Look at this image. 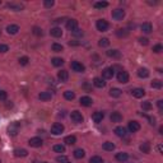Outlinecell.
Masks as SVG:
<instances>
[{
    "label": "cell",
    "mask_w": 163,
    "mask_h": 163,
    "mask_svg": "<svg viewBox=\"0 0 163 163\" xmlns=\"http://www.w3.org/2000/svg\"><path fill=\"white\" fill-rule=\"evenodd\" d=\"M110 96L117 98V97L121 96V89H118V88H111V91H110Z\"/></svg>",
    "instance_id": "29"
},
{
    "label": "cell",
    "mask_w": 163,
    "mask_h": 163,
    "mask_svg": "<svg viewBox=\"0 0 163 163\" xmlns=\"http://www.w3.org/2000/svg\"><path fill=\"white\" fill-rule=\"evenodd\" d=\"M50 34H51L52 37H61L63 36V31H61V28H59V27H54V28H51V31H50Z\"/></svg>",
    "instance_id": "17"
},
{
    "label": "cell",
    "mask_w": 163,
    "mask_h": 163,
    "mask_svg": "<svg viewBox=\"0 0 163 163\" xmlns=\"http://www.w3.org/2000/svg\"><path fill=\"white\" fill-rule=\"evenodd\" d=\"M72 33L74 34V36H83V32H82V29H79V28H76L75 31H73Z\"/></svg>",
    "instance_id": "49"
},
{
    "label": "cell",
    "mask_w": 163,
    "mask_h": 163,
    "mask_svg": "<svg viewBox=\"0 0 163 163\" xmlns=\"http://www.w3.org/2000/svg\"><path fill=\"white\" fill-rule=\"evenodd\" d=\"M93 84L96 85L97 88H103L106 85V82L103 80L102 78H94L93 79Z\"/></svg>",
    "instance_id": "22"
},
{
    "label": "cell",
    "mask_w": 163,
    "mask_h": 163,
    "mask_svg": "<svg viewBox=\"0 0 163 163\" xmlns=\"http://www.w3.org/2000/svg\"><path fill=\"white\" fill-rule=\"evenodd\" d=\"M96 27H97V29H98V31H101V32H106V31L108 29L110 24H108L107 20H105V19H99V20H97Z\"/></svg>",
    "instance_id": "2"
},
{
    "label": "cell",
    "mask_w": 163,
    "mask_h": 163,
    "mask_svg": "<svg viewBox=\"0 0 163 163\" xmlns=\"http://www.w3.org/2000/svg\"><path fill=\"white\" fill-rule=\"evenodd\" d=\"M5 99H7V92L0 91V101H5Z\"/></svg>",
    "instance_id": "48"
},
{
    "label": "cell",
    "mask_w": 163,
    "mask_h": 163,
    "mask_svg": "<svg viewBox=\"0 0 163 163\" xmlns=\"http://www.w3.org/2000/svg\"><path fill=\"white\" fill-rule=\"evenodd\" d=\"M140 28H141V31H143L144 33H150V32L153 31V27H152L150 23H143Z\"/></svg>",
    "instance_id": "24"
},
{
    "label": "cell",
    "mask_w": 163,
    "mask_h": 163,
    "mask_svg": "<svg viewBox=\"0 0 163 163\" xmlns=\"http://www.w3.org/2000/svg\"><path fill=\"white\" fill-rule=\"evenodd\" d=\"M66 163H70V162H66Z\"/></svg>",
    "instance_id": "55"
},
{
    "label": "cell",
    "mask_w": 163,
    "mask_h": 163,
    "mask_svg": "<svg viewBox=\"0 0 163 163\" xmlns=\"http://www.w3.org/2000/svg\"><path fill=\"white\" fill-rule=\"evenodd\" d=\"M0 5H1V0H0Z\"/></svg>",
    "instance_id": "53"
},
{
    "label": "cell",
    "mask_w": 163,
    "mask_h": 163,
    "mask_svg": "<svg viewBox=\"0 0 163 163\" xmlns=\"http://www.w3.org/2000/svg\"><path fill=\"white\" fill-rule=\"evenodd\" d=\"M117 80L120 83H122V84H125V83L129 82V73L125 72V70H121V72H118L117 74Z\"/></svg>",
    "instance_id": "3"
},
{
    "label": "cell",
    "mask_w": 163,
    "mask_h": 163,
    "mask_svg": "<svg viewBox=\"0 0 163 163\" xmlns=\"http://www.w3.org/2000/svg\"><path fill=\"white\" fill-rule=\"evenodd\" d=\"M14 156L16 157H27L28 152L26 149H16L14 150Z\"/></svg>",
    "instance_id": "28"
},
{
    "label": "cell",
    "mask_w": 163,
    "mask_h": 163,
    "mask_svg": "<svg viewBox=\"0 0 163 163\" xmlns=\"http://www.w3.org/2000/svg\"><path fill=\"white\" fill-rule=\"evenodd\" d=\"M127 158H129V154H127V153L121 152V153H117L116 154V159H117L118 162H126Z\"/></svg>",
    "instance_id": "23"
},
{
    "label": "cell",
    "mask_w": 163,
    "mask_h": 163,
    "mask_svg": "<svg viewBox=\"0 0 163 163\" xmlns=\"http://www.w3.org/2000/svg\"><path fill=\"white\" fill-rule=\"evenodd\" d=\"M131 94L135 97V98H141V97L145 94V91L143 88H135V89L131 91Z\"/></svg>",
    "instance_id": "13"
},
{
    "label": "cell",
    "mask_w": 163,
    "mask_h": 163,
    "mask_svg": "<svg viewBox=\"0 0 163 163\" xmlns=\"http://www.w3.org/2000/svg\"><path fill=\"white\" fill-rule=\"evenodd\" d=\"M80 105L82 106H84V107H89V106L93 103V101H92L91 97H88V96H84V97H80Z\"/></svg>",
    "instance_id": "12"
},
{
    "label": "cell",
    "mask_w": 163,
    "mask_h": 163,
    "mask_svg": "<svg viewBox=\"0 0 163 163\" xmlns=\"http://www.w3.org/2000/svg\"><path fill=\"white\" fill-rule=\"evenodd\" d=\"M89 163H103V159L101 158V157H98V156H94V157H92V158L89 159Z\"/></svg>",
    "instance_id": "40"
},
{
    "label": "cell",
    "mask_w": 163,
    "mask_h": 163,
    "mask_svg": "<svg viewBox=\"0 0 163 163\" xmlns=\"http://www.w3.org/2000/svg\"><path fill=\"white\" fill-rule=\"evenodd\" d=\"M8 50H9V47H8L7 45H0V52H1V54H4V52H7Z\"/></svg>",
    "instance_id": "50"
},
{
    "label": "cell",
    "mask_w": 163,
    "mask_h": 163,
    "mask_svg": "<svg viewBox=\"0 0 163 163\" xmlns=\"http://www.w3.org/2000/svg\"><path fill=\"white\" fill-rule=\"evenodd\" d=\"M152 87L156 88V89H159V88H162V82L159 79H154L152 82Z\"/></svg>",
    "instance_id": "38"
},
{
    "label": "cell",
    "mask_w": 163,
    "mask_h": 163,
    "mask_svg": "<svg viewBox=\"0 0 163 163\" xmlns=\"http://www.w3.org/2000/svg\"><path fill=\"white\" fill-rule=\"evenodd\" d=\"M107 7H108V3L107 1L94 3V8H96V9H103V8H107Z\"/></svg>",
    "instance_id": "32"
},
{
    "label": "cell",
    "mask_w": 163,
    "mask_h": 163,
    "mask_svg": "<svg viewBox=\"0 0 163 163\" xmlns=\"http://www.w3.org/2000/svg\"><path fill=\"white\" fill-rule=\"evenodd\" d=\"M157 105H158L159 111H162V110H163V101H162V99H159L158 102H157Z\"/></svg>",
    "instance_id": "51"
},
{
    "label": "cell",
    "mask_w": 163,
    "mask_h": 163,
    "mask_svg": "<svg viewBox=\"0 0 163 163\" xmlns=\"http://www.w3.org/2000/svg\"><path fill=\"white\" fill-rule=\"evenodd\" d=\"M103 117H105V115H103V112H99V111L94 112V114L92 115V120H93V121H94V122H96V124H99V122H102Z\"/></svg>",
    "instance_id": "10"
},
{
    "label": "cell",
    "mask_w": 163,
    "mask_h": 163,
    "mask_svg": "<svg viewBox=\"0 0 163 163\" xmlns=\"http://www.w3.org/2000/svg\"><path fill=\"white\" fill-rule=\"evenodd\" d=\"M84 156H85V152H84L83 149H80V148H79V149H75V150H74V157H75V158L80 159V158H83Z\"/></svg>",
    "instance_id": "30"
},
{
    "label": "cell",
    "mask_w": 163,
    "mask_h": 163,
    "mask_svg": "<svg viewBox=\"0 0 163 163\" xmlns=\"http://www.w3.org/2000/svg\"><path fill=\"white\" fill-rule=\"evenodd\" d=\"M148 120H149L150 121V125H156V118H154V117H148Z\"/></svg>",
    "instance_id": "52"
},
{
    "label": "cell",
    "mask_w": 163,
    "mask_h": 163,
    "mask_svg": "<svg viewBox=\"0 0 163 163\" xmlns=\"http://www.w3.org/2000/svg\"><path fill=\"white\" fill-rule=\"evenodd\" d=\"M57 78L60 82H66L68 79H69V73H68L66 70H60V72L57 73Z\"/></svg>",
    "instance_id": "15"
},
{
    "label": "cell",
    "mask_w": 163,
    "mask_h": 163,
    "mask_svg": "<svg viewBox=\"0 0 163 163\" xmlns=\"http://www.w3.org/2000/svg\"><path fill=\"white\" fill-rule=\"evenodd\" d=\"M33 33L36 34V36H42L43 32H42V29H41V28H38V27H33Z\"/></svg>",
    "instance_id": "44"
},
{
    "label": "cell",
    "mask_w": 163,
    "mask_h": 163,
    "mask_svg": "<svg viewBox=\"0 0 163 163\" xmlns=\"http://www.w3.org/2000/svg\"><path fill=\"white\" fill-rule=\"evenodd\" d=\"M138 76L139 78H148L149 76V70L145 69V68H140L138 70Z\"/></svg>",
    "instance_id": "21"
},
{
    "label": "cell",
    "mask_w": 163,
    "mask_h": 163,
    "mask_svg": "<svg viewBox=\"0 0 163 163\" xmlns=\"http://www.w3.org/2000/svg\"><path fill=\"white\" fill-rule=\"evenodd\" d=\"M66 27H68V29H69L70 32L75 31V29L78 28V20H75V19H69V20H68V23H66Z\"/></svg>",
    "instance_id": "11"
},
{
    "label": "cell",
    "mask_w": 163,
    "mask_h": 163,
    "mask_svg": "<svg viewBox=\"0 0 163 163\" xmlns=\"http://www.w3.org/2000/svg\"><path fill=\"white\" fill-rule=\"evenodd\" d=\"M70 66H72V69L76 73H83L85 70L84 65H83L82 63H79V61H73V63L70 64Z\"/></svg>",
    "instance_id": "5"
},
{
    "label": "cell",
    "mask_w": 163,
    "mask_h": 163,
    "mask_svg": "<svg viewBox=\"0 0 163 163\" xmlns=\"http://www.w3.org/2000/svg\"><path fill=\"white\" fill-rule=\"evenodd\" d=\"M124 17H125V10L122 9H115L112 10V18L116 20H122Z\"/></svg>",
    "instance_id": "6"
},
{
    "label": "cell",
    "mask_w": 163,
    "mask_h": 163,
    "mask_svg": "<svg viewBox=\"0 0 163 163\" xmlns=\"http://www.w3.org/2000/svg\"><path fill=\"white\" fill-rule=\"evenodd\" d=\"M148 41H149V40H148V38H145V37H140V38H139V42H140L141 45H144V46L148 45Z\"/></svg>",
    "instance_id": "47"
},
{
    "label": "cell",
    "mask_w": 163,
    "mask_h": 163,
    "mask_svg": "<svg viewBox=\"0 0 163 163\" xmlns=\"http://www.w3.org/2000/svg\"><path fill=\"white\" fill-rule=\"evenodd\" d=\"M54 150L56 153H64L65 152V147L64 145H61V144H56V145H54Z\"/></svg>",
    "instance_id": "36"
},
{
    "label": "cell",
    "mask_w": 163,
    "mask_h": 163,
    "mask_svg": "<svg viewBox=\"0 0 163 163\" xmlns=\"http://www.w3.org/2000/svg\"><path fill=\"white\" fill-rule=\"evenodd\" d=\"M98 45L101 47H107L110 45V41H108V38H101L99 40V42H98Z\"/></svg>",
    "instance_id": "39"
},
{
    "label": "cell",
    "mask_w": 163,
    "mask_h": 163,
    "mask_svg": "<svg viewBox=\"0 0 163 163\" xmlns=\"http://www.w3.org/2000/svg\"><path fill=\"white\" fill-rule=\"evenodd\" d=\"M122 120V115L120 112H112L111 114V121L112 122H120Z\"/></svg>",
    "instance_id": "20"
},
{
    "label": "cell",
    "mask_w": 163,
    "mask_h": 163,
    "mask_svg": "<svg viewBox=\"0 0 163 163\" xmlns=\"http://www.w3.org/2000/svg\"><path fill=\"white\" fill-rule=\"evenodd\" d=\"M102 76H103V79H112L114 78V69H112V68H106V69H103Z\"/></svg>",
    "instance_id": "8"
},
{
    "label": "cell",
    "mask_w": 163,
    "mask_h": 163,
    "mask_svg": "<svg viewBox=\"0 0 163 163\" xmlns=\"http://www.w3.org/2000/svg\"><path fill=\"white\" fill-rule=\"evenodd\" d=\"M54 4H55L54 0H45V1H43V5H45L46 8H51V7H54Z\"/></svg>",
    "instance_id": "43"
},
{
    "label": "cell",
    "mask_w": 163,
    "mask_h": 163,
    "mask_svg": "<svg viewBox=\"0 0 163 163\" xmlns=\"http://www.w3.org/2000/svg\"><path fill=\"white\" fill-rule=\"evenodd\" d=\"M162 45H156V46H153V52H156V54H159V52L162 51Z\"/></svg>",
    "instance_id": "46"
},
{
    "label": "cell",
    "mask_w": 163,
    "mask_h": 163,
    "mask_svg": "<svg viewBox=\"0 0 163 163\" xmlns=\"http://www.w3.org/2000/svg\"><path fill=\"white\" fill-rule=\"evenodd\" d=\"M141 108L145 110V111H149V110H152V103H150V101H145V102L141 103Z\"/></svg>",
    "instance_id": "37"
},
{
    "label": "cell",
    "mask_w": 163,
    "mask_h": 163,
    "mask_svg": "<svg viewBox=\"0 0 163 163\" xmlns=\"http://www.w3.org/2000/svg\"><path fill=\"white\" fill-rule=\"evenodd\" d=\"M140 150H141V152H143V153H149L150 152V145H149V143H143V144H141L140 145Z\"/></svg>",
    "instance_id": "34"
},
{
    "label": "cell",
    "mask_w": 163,
    "mask_h": 163,
    "mask_svg": "<svg viewBox=\"0 0 163 163\" xmlns=\"http://www.w3.org/2000/svg\"><path fill=\"white\" fill-rule=\"evenodd\" d=\"M70 118L76 124H80V122H83V120H84V118H83V115L79 111H73L72 114H70Z\"/></svg>",
    "instance_id": "4"
},
{
    "label": "cell",
    "mask_w": 163,
    "mask_h": 163,
    "mask_svg": "<svg viewBox=\"0 0 163 163\" xmlns=\"http://www.w3.org/2000/svg\"><path fill=\"white\" fill-rule=\"evenodd\" d=\"M0 163H1V161H0Z\"/></svg>",
    "instance_id": "56"
},
{
    "label": "cell",
    "mask_w": 163,
    "mask_h": 163,
    "mask_svg": "<svg viewBox=\"0 0 163 163\" xmlns=\"http://www.w3.org/2000/svg\"><path fill=\"white\" fill-rule=\"evenodd\" d=\"M56 161H57L59 163H66V162H69V161H68V157H65V156H59L57 158H56Z\"/></svg>",
    "instance_id": "42"
},
{
    "label": "cell",
    "mask_w": 163,
    "mask_h": 163,
    "mask_svg": "<svg viewBox=\"0 0 163 163\" xmlns=\"http://www.w3.org/2000/svg\"><path fill=\"white\" fill-rule=\"evenodd\" d=\"M64 133V125L63 124H59V122H55L54 125L51 126V134L52 135H60Z\"/></svg>",
    "instance_id": "1"
},
{
    "label": "cell",
    "mask_w": 163,
    "mask_h": 163,
    "mask_svg": "<svg viewBox=\"0 0 163 163\" xmlns=\"http://www.w3.org/2000/svg\"><path fill=\"white\" fill-rule=\"evenodd\" d=\"M28 61H29L28 56H22V57L19 59V64H20V65H27Z\"/></svg>",
    "instance_id": "41"
},
{
    "label": "cell",
    "mask_w": 163,
    "mask_h": 163,
    "mask_svg": "<svg viewBox=\"0 0 163 163\" xmlns=\"http://www.w3.org/2000/svg\"><path fill=\"white\" fill-rule=\"evenodd\" d=\"M28 144L33 148H40L41 145H42V139L38 138V136H36V138H31L28 141Z\"/></svg>",
    "instance_id": "7"
},
{
    "label": "cell",
    "mask_w": 163,
    "mask_h": 163,
    "mask_svg": "<svg viewBox=\"0 0 163 163\" xmlns=\"http://www.w3.org/2000/svg\"><path fill=\"white\" fill-rule=\"evenodd\" d=\"M64 143L68 144V145H73V144L76 143V138L74 135H69V136H66V138L64 139Z\"/></svg>",
    "instance_id": "25"
},
{
    "label": "cell",
    "mask_w": 163,
    "mask_h": 163,
    "mask_svg": "<svg viewBox=\"0 0 163 163\" xmlns=\"http://www.w3.org/2000/svg\"><path fill=\"white\" fill-rule=\"evenodd\" d=\"M64 50V47L60 43H52V51L54 52H61Z\"/></svg>",
    "instance_id": "35"
},
{
    "label": "cell",
    "mask_w": 163,
    "mask_h": 163,
    "mask_svg": "<svg viewBox=\"0 0 163 163\" xmlns=\"http://www.w3.org/2000/svg\"><path fill=\"white\" fill-rule=\"evenodd\" d=\"M117 36L118 37H125V36H127V31H126V29H118V31H117Z\"/></svg>",
    "instance_id": "45"
},
{
    "label": "cell",
    "mask_w": 163,
    "mask_h": 163,
    "mask_svg": "<svg viewBox=\"0 0 163 163\" xmlns=\"http://www.w3.org/2000/svg\"><path fill=\"white\" fill-rule=\"evenodd\" d=\"M51 63H52V65L54 66H61V65L64 64V60L61 57H54L51 60Z\"/></svg>",
    "instance_id": "33"
},
{
    "label": "cell",
    "mask_w": 163,
    "mask_h": 163,
    "mask_svg": "<svg viewBox=\"0 0 163 163\" xmlns=\"http://www.w3.org/2000/svg\"><path fill=\"white\" fill-rule=\"evenodd\" d=\"M107 56H110V57L118 59L121 55H120V51H117V50H110V51H107Z\"/></svg>",
    "instance_id": "31"
},
{
    "label": "cell",
    "mask_w": 163,
    "mask_h": 163,
    "mask_svg": "<svg viewBox=\"0 0 163 163\" xmlns=\"http://www.w3.org/2000/svg\"><path fill=\"white\" fill-rule=\"evenodd\" d=\"M64 98L68 99V101H73L74 98H75V93L72 91H65L64 92Z\"/></svg>",
    "instance_id": "27"
},
{
    "label": "cell",
    "mask_w": 163,
    "mask_h": 163,
    "mask_svg": "<svg viewBox=\"0 0 163 163\" xmlns=\"http://www.w3.org/2000/svg\"><path fill=\"white\" fill-rule=\"evenodd\" d=\"M51 97H52L51 92H41V93L38 94V98L41 101H49V99H51Z\"/></svg>",
    "instance_id": "19"
},
{
    "label": "cell",
    "mask_w": 163,
    "mask_h": 163,
    "mask_svg": "<svg viewBox=\"0 0 163 163\" xmlns=\"http://www.w3.org/2000/svg\"><path fill=\"white\" fill-rule=\"evenodd\" d=\"M18 31H19V27L17 24H9L7 27V32L9 34H17L18 33Z\"/></svg>",
    "instance_id": "18"
},
{
    "label": "cell",
    "mask_w": 163,
    "mask_h": 163,
    "mask_svg": "<svg viewBox=\"0 0 163 163\" xmlns=\"http://www.w3.org/2000/svg\"><path fill=\"white\" fill-rule=\"evenodd\" d=\"M115 134H116L117 136H120V138H125V136L127 135L126 133V129L122 126H117L116 129H115Z\"/></svg>",
    "instance_id": "16"
},
{
    "label": "cell",
    "mask_w": 163,
    "mask_h": 163,
    "mask_svg": "<svg viewBox=\"0 0 163 163\" xmlns=\"http://www.w3.org/2000/svg\"><path fill=\"white\" fill-rule=\"evenodd\" d=\"M129 130L131 133H136L140 130V124L138 122V121H129Z\"/></svg>",
    "instance_id": "9"
},
{
    "label": "cell",
    "mask_w": 163,
    "mask_h": 163,
    "mask_svg": "<svg viewBox=\"0 0 163 163\" xmlns=\"http://www.w3.org/2000/svg\"><path fill=\"white\" fill-rule=\"evenodd\" d=\"M43 163H47V162H43Z\"/></svg>",
    "instance_id": "54"
},
{
    "label": "cell",
    "mask_w": 163,
    "mask_h": 163,
    "mask_svg": "<svg viewBox=\"0 0 163 163\" xmlns=\"http://www.w3.org/2000/svg\"><path fill=\"white\" fill-rule=\"evenodd\" d=\"M102 148H103L105 150H107V152H112V150L115 149V144L111 143V141H106V143H103Z\"/></svg>",
    "instance_id": "26"
},
{
    "label": "cell",
    "mask_w": 163,
    "mask_h": 163,
    "mask_svg": "<svg viewBox=\"0 0 163 163\" xmlns=\"http://www.w3.org/2000/svg\"><path fill=\"white\" fill-rule=\"evenodd\" d=\"M7 7L9 8V9L14 10V11H19L23 9V5L22 4H18V3H8Z\"/></svg>",
    "instance_id": "14"
}]
</instances>
